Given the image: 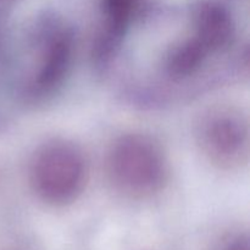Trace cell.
Instances as JSON below:
<instances>
[{
  "instance_id": "1",
  "label": "cell",
  "mask_w": 250,
  "mask_h": 250,
  "mask_svg": "<svg viewBox=\"0 0 250 250\" xmlns=\"http://www.w3.org/2000/svg\"><path fill=\"white\" fill-rule=\"evenodd\" d=\"M107 171L115 187L134 198L160 192L167 181L168 166L161 146L146 134L119 137L107 156Z\"/></svg>"
},
{
  "instance_id": "2",
  "label": "cell",
  "mask_w": 250,
  "mask_h": 250,
  "mask_svg": "<svg viewBox=\"0 0 250 250\" xmlns=\"http://www.w3.org/2000/svg\"><path fill=\"white\" fill-rule=\"evenodd\" d=\"M87 163L82 150L67 139H50L37 148L29 164V182L42 202L61 207L82 193Z\"/></svg>"
},
{
  "instance_id": "3",
  "label": "cell",
  "mask_w": 250,
  "mask_h": 250,
  "mask_svg": "<svg viewBox=\"0 0 250 250\" xmlns=\"http://www.w3.org/2000/svg\"><path fill=\"white\" fill-rule=\"evenodd\" d=\"M36 65L26 84L24 94L33 100L53 95L68 75L75 53L72 29L55 17H44L29 32Z\"/></svg>"
},
{
  "instance_id": "4",
  "label": "cell",
  "mask_w": 250,
  "mask_h": 250,
  "mask_svg": "<svg viewBox=\"0 0 250 250\" xmlns=\"http://www.w3.org/2000/svg\"><path fill=\"white\" fill-rule=\"evenodd\" d=\"M198 141L211 163L232 168L248 155V125L243 115L233 109L210 110L198 126Z\"/></svg>"
},
{
  "instance_id": "5",
  "label": "cell",
  "mask_w": 250,
  "mask_h": 250,
  "mask_svg": "<svg viewBox=\"0 0 250 250\" xmlns=\"http://www.w3.org/2000/svg\"><path fill=\"white\" fill-rule=\"evenodd\" d=\"M138 11V0H104V22L93 45V60L105 68L121 49L129 24Z\"/></svg>"
},
{
  "instance_id": "6",
  "label": "cell",
  "mask_w": 250,
  "mask_h": 250,
  "mask_svg": "<svg viewBox=\"0 0 250 250\" xmlns=\"http://www.w3.org/2000/svg\"><path fill=\"white\" fill-rule=\"evenodd\" d=\"M193 34L212 54L222 53L233 44L236 24L226 7L217 2H203L193 17Z\"/></svg>"
},
{
  "instance_id": "7",
  "label": "cell",
  "mask_w": 250,
  "mask_h": 250,
  "mask_svg": "<svg viewBox=\"0 0 250 250\" xmlns=\"http://www.w3.org/2000/svg\"><path fill=\"white\" fill-rule=\"evenodd\" d=\"M210 55L214 54L192 34L167 49L163 60V71L171 80H185L195 75Z\"/></svg>"
},
{
  "instance_id": "8",
  "label": "cell",
  "mask_w": 250,
  "mask_h": 250,
  "mask_svg": "<svg viewBox=\"0 0 250 250\" xmlns=\"http://www.w3.org/2000/svg\"><path fill=\"white\" fill-rule=\"evenodd\" d=\"M216 250H249V238L246 233H233L225 237Z\"/></svg>"
}]
</instances>
